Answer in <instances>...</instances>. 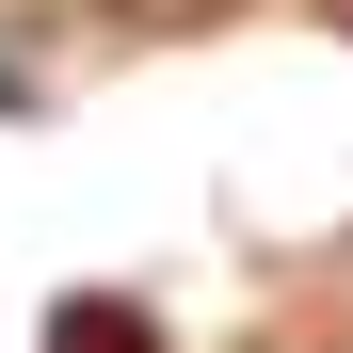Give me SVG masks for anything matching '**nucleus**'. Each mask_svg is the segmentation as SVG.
Listing matches in <instances>:
<instances>
[{"label":"nucleus","instance_id":"obj_1","mask_svg":"<svg viewBox=\"0 0 353 353\" xmlns=\"http://www.w3.org/2000/svg\"><path fill=\"white\" fill-rule=\"evenodd\" d=\"M48 353H161L129 305H65V321H48Z\"/></svg>","mask_w":353,"mask_h":353}]
</instances>
